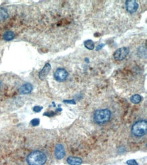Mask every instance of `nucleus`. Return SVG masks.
<instances>
[{
	"mask_svg": "<svg viewBox=\"0 0 147 165\" xmlns=\"http://www.w3.org/2000/svg\"><path fill=\"white\" fill-rule=\"evenodd\" d=\"M26 161L29 165H43L47 161V156L43 152L34 151L26 158Z\"/></svg>",
	"mask_w": 147,
	"mask_h": 165,
	"instance_id": "1",
	"label": "nucleus"
},
{
	"mask_svg": "<svg viewBox=\"0 0 147 165\" xmlns=\"http://www.w3.org/2000/svg\"><path fill=\"white\" fill-rule=\"evenodd\" d=\"M111 117V111L108 109L98 110L94 112V120L98 125H104L109 122Z\"/></svg>",
	"mask_w": 147,
	"mask_h": 165,
	"instance_id": "2",
	"label": "nucleus"
},
{
	"mask_svg": "<svg viewBox=\"0 0 147 165\" xmlns=\"http://www.w3.org/2000/svg\"><path fill=\"white\" fill-rule=\"evenodd\" d=\"M147 131V123L146 120H139L132 126V131L136 137H143L146 135Z\"/></svg>",
	"mask_w": 147,
	"mask_h": 165,
	"instance_id": "3",
	"label": "nucleus"
},
{
	"mask_svg": "<svg viewBox=\"0 0 147 165\" xmlns=\"http://www.w3.org/2000/svg\"><path fill=\"white\" fill-rule=\"evenodd\" d=\"M129 50L128 47H123L119 48V49L117 50L113 54L114 59L117 60V61H121V60H124L125 58L127 57V55L129 54Z\"/></svg>",
	"mask_w": 147,
	"mask_h": 165,
	"instance_id": "4",
	"label": "nucleus"
},
{
	"mask_svg": "<svg viewBox=\"0 0 147 165\" xmlns=\"http://www.w3.org/2000/svg\"><path fill=\"white\" fill-rule=\"evenodd\" d=\"M54 76V78L56 81L62 82L67 79L68 77V72L65 69L59 68V69H56Z\"/></svg>",
	"mask_w": 147,
	"mask_h": 165,
	"instance_id": "5",
	"label": "nucleus"
},
{
	"mask_svg": "<svg viewBox=\"0 0 147 165\" xmlns=\"http://www.w3.org/2000/svg\"><path fill=\"white\" fill-rule=\"evenodd\" d=\"M126 7L127 11L129 13H134L138 10V4L136 1L134 0H128L126 1Z\"/></svg>",
	"mask_w": 147,
	"mask_h": 165,
	"instance_id": "6",
	"label": "nucleus"
},
{
	"mask_svg": "<svg viewBox=\"0 0 147 165\" xmlns=\"http://www.w3.org/2000/svg\"><path fill=\"white\" fill-rule=\"evenodd\" d=\"M65 156V150L63 145L60 144H58L56 145L55 156L57 159L60 160L63 158Z\"/></svg>",
	"mask_w": 147,
	"mask_h": 165,
	"instance_id": "7",
	"label": "nucleus"
},
{
	"mask_svg": "<svg viewBox=\"0 0 147 165\" xmlns=\"http://www.w3.org/2000/svg\"><path fill=\"white\" fill-rule=\"evenodd\" d=\"M51 69V65L50 64V63H47V64H45V66H43V69L41 70L40 74H39V78L41 80H44L46 77L48 76V74L49 73V72L50 71Z\"/></svg>",
	"mask_w": 147,
	"mask_h": 165,
	"instance_id": "8",
	"label": "nucleus"
},
{
	"mask_svg": "<svg viewBox=\"0 0 147 165\" xmlns=\"http://www.w3.org/2000/svg\"><path fill=\"white\" fill-rule=\"evenodd\" d=\"M33 90V85L30 83H26L22 85L21 87L19 89V91L21 94H28L30 93Z\"/></svg>",
	"mask_w": 147,
	"mask_h": 165,
	"instance_id": "9",
	"label": "nucleus"
},
{
	"mask_svg": "<svg viewBox=\"0 0 147 165\" xmlns=\"http://www.w3.org/2000/svg\"><path fill=\"white\" fill-rule=\"evenodd\" d=\"M67 162L70 165H81L82 164V160L78 157L70 156L67 158Z\"/></svg>",
	"mask_w": 147,
	"mask_h": 165,
	"instance_id": "10",
	"label": "nucleus"
},
{
	"mask_svg": "<svg viewBox=\"0 0 147 165\" xmlns=\"http://www.w3.org/2000/svg\"><path fill=\"white\" fill-rule=\"evenodd\" d=\"M14 36H15V34H14L13 31H6V32L4 34L3 37L5 41H9L13 39L14 38Z\"/></svg>",
	"mask_w": 147,
	"mask_h": 165,
	"instance_id": "11",
	"label": "nucleus"
},
{
	"mask_svg": "<svg viewBox=\"0 0 147 165\" xmlns=\"http://www.w3.org/2000/svg\"><path fill=\"white\" fill-rule=\"evenodd\" d=\"M8 12L6 9L4 8H0V20L3 21L6 20L8 18Z\"/></svg>",
	"mask_w": 147,
	"mask_h": 165,
	"instance_id": "12",
	"label": "nucleus"
},
{
	"mask_svg": "<svg viewBox=\"0 0 147 165\" xmlns=\"http://www.w3.org/2000/svg\"><path fill=\"white\" fill-rule=\"evenodd\" d=\"M130 100L132 103L138 104L142 100V97L138 95V94H136V95H134L131 97Z\"/></svg>",
	"mask_w": 147,
	"mask_h": 165,
	"instance_id": "13",
	"label": "nucleus"
},
{
	"mask_svg": "<svg viewBox=\"0 0 147 165\" xmlns=\"http://www.w3.org/2000/svg\"><path fill=\"white\" fill-rule=\"evenodd\" d=\"M85 47L88 50H94V43L92 40H87L84 42Z\"/></svg>",
	"mask_w": 147,
	"mask_h": 165,
	"instance_id": "14",
	"label": "nucleus"
},
{
	"mask_svg": "<svg viewBox=\"0 0 147 165\" xmlns=\"http://www.w3.org/2000/svg\"><path fill=\"white\" fill-rule=\"evenodd\" d=\"M31 124L33 127H36V126L39 125V124H40V119H38V118H34V119L31 121Z\"/></svg>",
	"mask_w": 147,
	"mask_h": 165,
	"instance_id": "15",
	"label": "nucleus"
},
{
	"mask_svg": "<svg viewBox=\"0 0 147 165\" xmlns=\"http://www.w3.org/2000/svg\"><path fill=\"white\" fill-rule=\"evenodd\" d=\"M127 164L128 165H138V162L135 160H129L127 161Z\"/></svg>",
	"mask_w": 147,
	"mask_h": 165,
	"instance_id": "16",
	"label": "nucleus"
},
{
	"mask_svg": "<svg viewBox=\"0 0 147 165\" xmlns=\"http://www.w3.org/2000/svg\"><path fill=\"white\" fill-rule=\"evenodd\" d=\"M43 115L49 116V117H51V116H54V115H55V113L54 112L50 111V112H45V113L43 114Z\"/></svg>",
	"mask_w": 147,
	"mask_h": 165,
	"instance_id": "17",
	"label": "nucleus"
},
{
	"mask_svg": "<svg viewBox=\"0 0 147 165\" xmlns=\"http://www.w3.org/2000/svg\"><path fill=\"white\" fill-rule=\"evenodd\" d=\"M41 110H42V107H41V106H36L33 108V110L36 112H40Z\"/></svg>",
	"mask_w": 147,
	"mask_h": 165,
	"instance_id": "18",
	"label": "nucleus"
},
{
	"mask_svg": "<svg viewBox=\"0 0 147 165\" xmlns=\"http://www.w3.org/2000/svg\"><path fill=\"white\" fill-rule=\"evenodd\" d=\"M64 103L76 104V102L75 101V100H73V99H70V100H64Z\"/></svg>",
	"mask_w": 147,
	"mask_h": 165,
	"instance_id": "19",
	"label": "nucleus"
},
{
	"mask_svg": "<svg viewBox=\"0 0 147 165\" xmlns=\"http://www.w3.org/2000/svg\"><path fill=\"white\" fill-rule=\"evenodd\" d=\"M57 111H58V112L62 111V109H61V108H58V109H57Z\"/></svg>",
	"mask_w": 147,
	"mask_h": 165,
	"instance_id": "20",
	"label": "nucleus"
},
{
	"mask_svg": "<svg viewBox=\"0 0 147 165\" xmlns=\"http://www.w3.org/2000/svg\"><path fill=\"white\" fill-rule=\"evenodd\" d=\"M1 82L0 81V88H1Z\"/></svg>",
	"mask_w": 147,
	"mask_h": 165,
	"instance_id": "21",
	"label": "nucleus"
}]
</instances>
